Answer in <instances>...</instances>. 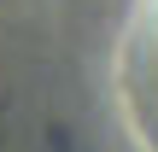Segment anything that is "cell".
I'll use <instances>...</instances> for the list:
<instances>
[{"instance_id":"obj_1","label":"cell","mask_w":158,"mask_h":152,"mask_svg":"<svg viewBox=\"0 0 158 152\" xmlns=\"http://www.w3.org/2000/svg\"><path fill=\"white\" fill-rule=\"evenodd\" d=\"M123 76H129V105H135V123H141V135L158 146V0H135Z\"/></svg>"}]
</instances>
